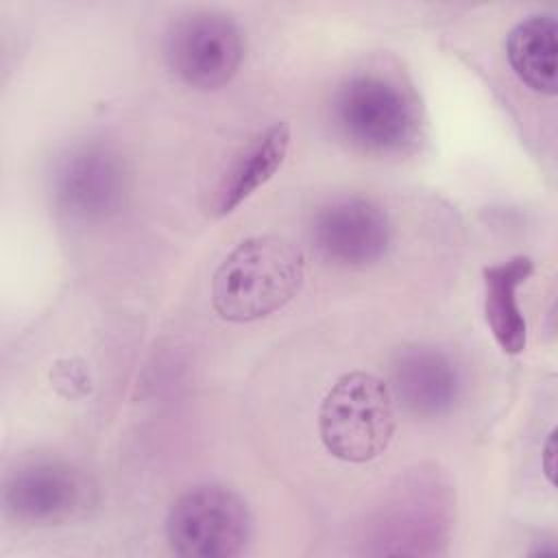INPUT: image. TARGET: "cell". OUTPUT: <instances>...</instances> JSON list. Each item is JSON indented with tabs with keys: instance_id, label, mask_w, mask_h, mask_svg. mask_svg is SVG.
Masks as SVG:
<instances>
[{
	"instance_id": "9",
	"label": "cell",
	"mask_w": 558,
	"mask_h": 558,
	"mask_svg": "<svg viewBox=\"0 0 558 558\" xmlns=\"http://www.w3.org/2000/svg\"><path fill=\"white\" fill-rule=\"evenodd\" d=\"M390 395L416 418L449 414L462 395V373L456 360L434 344H408L390 360Z\"/></svg>"
},
{
	"instance_id": "11",
	"label": "cell",
	"mask_w": 558,
	"mask_h": 558,
	"mask_svg": "<svg viewBox=\"0 0 558 558\" xmlns=\"http://www.w3.org/2000/svg\"><path fill=\"white\" fill-rule=\"evenodd\" d=\"M534 262L527 255L510 257L484 268V316L504 353L517 355L527 342V323L517 301V288L527 281Z\"/></svg>"
},
{
	"instance_id": "5",
	"label": "cell",
	"mask_w": 558,
	"mask_h": 558,
	"mask_svg": "<svg viewBox=\"0 0 558 558\" xmlns=\"http://www.w3.org/2000/svg\"><path fill=\"white\" fill-rule=\"evenodd\" d=\"M98 490L92 477L57 458H35L17 464L2 488L7 517L24 525H63L87 517Z\"/></svg>"
},
{
	"instance_id": "13",
	"label": "cell",
	"mask_w": 558,
	"mask_h": 558,
	"mask_svg": "<svg viewBox=\"0 0 558 558\" xmlns=\"http://www.w3.org/2000/svg\"><path fill=\"white\" fill-rule=\"evenodd\" d=\"M50 379L65 397H81L89 392V371L81 360H59L50 371Z\"/></svg>"
},
{
	"instance_id": "6",
	"label": "cell",
	"mask_w": 558,
	"mask_h": 558,
	"mask_svg": "<svg viewBox=\"0 0 558 558\" xmlns=\"http://www.w3.org/2000/svg\"><path fill=\"white\" fill-rule=\"evenodd\" d=\"M163 57L190 87L218 89L235 76L242 63L244 35L238 22L222 11H190L170 22Z\"/></svg>"
},
{
	"instance_id": "12",
	"label": "cell",
	"mask_w": 558,
	"mask_h": 558,
	"mask_svg": "<svg viewBox=\"0 0 558 558\" xmlns=\"http://www.w3.org/2000/svg\"><path fill=\"white\" fill-rule=\"evenodd\" d=\"M558 24L554 13H532L512 26L506 54L512 72L523 85L538 94L558 92Z\"/></svg>"
},
{
	"instance_id": "2",
	"label": "cell",
	"mask_w": 558,
	"mask_h": 558,
	"mask_svg": "<svg viewBox=\"0 0 558 558\" xmlns=\"http://www.w3.org/2000/svg\"><path fill=\"white\" fill-rule=\"evenodd\" d=\"M325 449L344 462H368L384 453L395 434V401L384 379L351 371L336 379L318 410Z\"/></svg>"
},
{
	"instance_id": "10",
	"label": "cell",
	"mask_w": 558,
	"mask_h": 558,
	"mask_svg": "<svg viewBox=\"0 0 558 558\" xmlns=\"http://www.w3.org/2000/svg\"><path fill=\"white\" fill-rule=\"evenodd\" d=\"M290 146V124L275 122L255 137H251L238 155L231 159L222 177L218 179L209 214L214 218L231 214L240 203H244L253 192L272 179L281 168Z\"/></svg>"
},
{
	"instance_id": "3",
	"label": "cell",
	"mask_w": 558,
	"mask_h": 558,
	"mask_svg": "<svg viewBox=\"0 0 558 558\" xmlns=\"http://www.w3.org/2000/svg\"><path fill=\"white\" fill-rule=\"evenodd\" d=\"M340 133L368 153H401L418 137L414 96L392 76L357 72L333 96Z\"/></svg>"
},
{
	"instance_id": "14",
	"label": "cell",
	"mask_w": 558,
	"mask_h": 558,
	"mask_svg": "<svg viewBox=\"0 0 558 558\" xmlns=\"http://www.w3.org/2000/svg\"><path fill=\"white\" fill-rule=\"evenodd\" d=\"M554 458H556V432H549L545 449H543V471L551 484H554V471H556Z\"/></svg>"
},
{
	"instance_id": "4",
	"label": "cell",
	"mask_w": 558,
	"mask_h": 558,
	"mask_svg": "<svg viewBox=\"0 0 558 558\" xmlns=\"http://www.w3.org/2000/svg\"><path fill=\"white\" fill-rule=\"evenodd\" d=\"M253 514L246 499L220 484L185 490L168 510L166 538L185 558H233L246 551Z\"/></svg>"
},
{
	"instance_id": "1",
	"label": "cell",
	"mask_w": 558,
	"mask_h": 558,
	"mask_svg": "<svg viewBox=\"0 0 558 558\" xmlns=\"http://www.w3.org/2000/svg\"><path fill=\"white\" fill-rule=\"evenodd\" d=\"M305 255L281 235L242 240L216 268L211 305L231 323H251L281 310L303 286Z\"/></svg>"
},
{
	"instance_id": "8",
	"label": "cell",
	"mask_w": 558,
	"mask_h": 558,
	"mask_svg": "<svg viewBox=\"0 0 558 558\" xmlns=\"http://www.w3.org/2000/svg\"><path fill=\"white\" fill-rule=\"evenodd\" d=\"M310 238L323 259L338 266L362 268L379 262L388 253L392 225L375 201L344 196L314 214Z\"/></svg>"
},
{
	"instance_id": "7",
	"label": "cell",
	"mask_w": 558,
	"mask_h": 558,
	"mask_svg": "<svg viewBox=\"0 0 558 558\" xmlns=\"http://www.w3.org/2000/svg\"><path fill=\"white\" fill-rule=\"evenodd\" d=\"M50 190L61 214L81 222H96L122 207L129 174L113 148L89 142L68 148L57 159Z\"/></svg>"
}]
</instances>
